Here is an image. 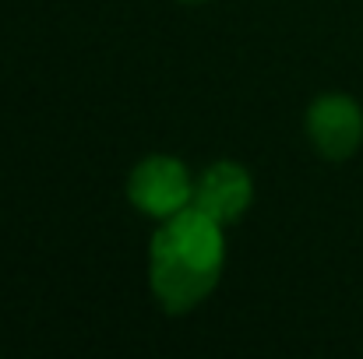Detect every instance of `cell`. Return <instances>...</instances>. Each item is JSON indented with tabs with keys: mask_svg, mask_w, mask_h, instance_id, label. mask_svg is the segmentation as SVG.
<instances>
[{
	"mask_svg": "<svg viewBox=\"0 0 363 359\" xmlns=\"http://www.w3.org/2000/svg\"><path fill=\"white\" fill-rule=\"evenodd\" d=\"M226 261L223 226L198 208H184L155 229L148 246L152 292L169 314L194 310L219 282Z\"/></svg>",
	"mask_w": 363,
	"mask_h": 359,
	"instance_id": "obj_1",
	"label": "cell"
},
{
	"mask_svg": "<svg viewBox=\"0 0 363 359\" xmlns=\"http://www.w3.org/2000/svg\"><path fill=\"white\" fill-rule=\"evenodd\" d=\"M127 198L130 205L148 215V219H169L184 208H191L194 198V183L191 173L184 169L180 159L173 155H148L134 166L130 180H127Z\"/></svg>",
	"mask_w": 363,
	"mask_h": 359,
	"instance_id": "obj_2",
	"label": "cell"
},
{
	"mask_svg": "<svg viewBox=\"0 0 363 359\" xmlns=\"http://www.w3.org/2000/svg\"><path fill=\"white\" fill-rule=\"evenodd\" d=\"M311 144L325 159H350L363 141V113L350 96H321L307 110Z\"/></svg>",
	"mask_w": 363,
	"mask_h": 359,
	"instance_id": "obj_3",
	"label": "cell"
},
{
	"mask_svg": "<svg viewBox=\"0 0 363 359\" xmlns=\"http://www.w3.org/2000/svg\"><path fill=\"white\" fill-rule=\"evenodd\" d=\"M250 198H254L250 173L243 166H237V162H216V166H208L198 176L191 208L205 212L219 226H233V222H240V215L250 208Z\"/></svg>",
	"mask_w": 363,
	"mask_h": 359,
	"instance_id": "obj_4",
	"label": "cell"
}]
</instances>
